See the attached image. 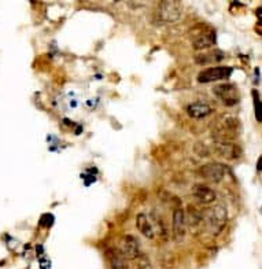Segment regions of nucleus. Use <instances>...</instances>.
Segmentation results:
<instances>
[{"mask_svg":"<svg viewBox=\"0 0 262 269\" xmlns=\"http://www.w3.org/2000/svg\"><path fill=\"white\" fill-rule=\"evenodd\" d=\"M224 58V54H223V51H212L210 54L207 52V54H199V55H196L195 57V61L198 65H207V63L210 62H220L221 59Z\"/></svg>","mask_w":262,"mask_h":269,"instance_id":"2eb2a0df","label":"nucleus"},{"mask_svg":"<svg viewBox=\"0 0 262 269\" xmlns=\"http://www.w3.org/2000/svg\"><path fill=\"white\" fill-rule=\"evenodd\" d=\"M106 260L112 269H126L128 268V261L126 257L122 251L115 247L107 249L106 250Z\"/></svg>","mask_w":262,"mask_h":269,"instance_id":"9b49d317","label":"nucleus"},{"mask_svg":"<svg viewBox=\"0 0 262 269\" xmlns=\"http://www.w3.org/2000/svg\"><path fill=\"white\" fill-rule=\"evenodd\" d=\"M198 175L206 182L220 183L225 177V166L217 162L206 163L198 169Z\"/></svg>","mask_w":262,"mask_h":269,"instance_id":"39448f33","label":"nucleus"},{"mask_svg":"<svg viewBox=\"0 0 262 269\" xmlns=\"http://www.w3.org/2000/svg\"><path fill=\"white\" fill-rule=\"evenodd\" d=\"M240 129V122L233 115L220 117L213 126V138L219 143H232V139L236 136Z\"/></svg>","mask_w":262,"mask_h":269,"instance_id":"f257e3e1","label":"nucleus"},{"mask_svg":"<svg viewBox=\"0 0 262 269\" xmlns=\"http://www.w3.org/2000/svg\"><path fill=\"white\" fill-rule=\"evenodd\" d=\"M192 195L193 198L198 200L199 203H205V205L213 203L216 200V198H217L214 190L209 187V186H205V184H196L192 188Z\"/></svg>","mask_w":262,"mask_h":269,"instance_id":"9d476101","label":"nucleus"},{"mask_svg":"<svg viewBox=\"0 0 262 269\" xmlns=\"http://www.w3.org/2000/svg\"><path fill=\"white\" fill-rule=\"evenodd\" d=\"M233 73V69L229 66H219V68H210V69L203 70L202 73L198 76V81L199 82H213L219 81V80H224L231 77Z\"/></svg>","mask_w":262,"mask_h":269,"instance_id":"423d86ee","label":"nucleus"},{"mask_svg":"<svg viewBox=\"0 0 262 269\" xmlns=\"http://www.w3.org/2000/svg\"><path fill=\"white\" fill-rule=\"evenodd\" d=\"M187 232V216L183 209H175L173 212V236L176 242H183Z\"/></svg>","mask_w":262,"mask_h":269,"instance_id":"0eeeda50","label":"nucleus"},{"mask_svg":"<svg viewBox=\"0 0 262 269\" xmlns=\"http://www.w3.org/2000/svg\"><path fill=\"white\" fill-rule=\"evenodd\" d=\"M187 113L189 117H192L195 119L205 118L207 115H210L212 113V107L206 105V103H202V102H195L187 106Z\"/></svg>","mask_w":262,"mask_h":269,"instance_id":"ddd939ff","label":"nucleus"},{"mask_svg":"<svg viewBox=\"0 0 262 269\" xmlns=\"http://www.w3.org/2000/svg\"><path fill=\"white\" fill-rule=\"evenodd\" d=\"M226 220H228V214H226V209H225L224 205L214 206L212 212L209 213V217H207L209 231L212 232L213 235H219L220 232L224 230Z\"/></svg>","mask_w":262,"mask_h":269,"instance_id":"f03ea898","label":"nucleus"},{"mask_svg":"<svg viewBox=\"0 0 262 269\" xmlns=\"http://www.w3.org/2000/svg\"><path fill=\"white\" fill-rule=\"evenodd\" d=\"M119 250L124 253L126 258H133V260H136L142 254L140 243L133 235H125L122 240H121V249Z\"/></svg>","mask_w":262,"mask_h":269,"instance_id":"1a4fd4ad","label":"nucleus"},{"mask_svg":"<svg viewBox=\"0 0 262 269\" xmlns=\"http://www.w3.org/2000/svg\"><path fill=\"white\" fill-rule=\"evenodd\" d=\"M253 95H254V100H256V117L257 119L260 121V107H261V103H260V96L257 94V91H253Z\"/></svg>","mask_w":262,"mask_h":269,"instance_id":"dca6fc26","label":"nucleus"},{"mask_svg":"<svg viewBox=\"0 0 262 269\" xmlns=\"http://www.w3.org/2000/svg\"><path fill=\"white\" fill-rule=\"evenodd\" d=\"M214 95L226 106H235L239 102V91L233 84H221L213 88Z\"/></svg>","mask_w":262,"mask_h":269,"instance_id":"20e7f679","label":"nucleus"},{"mask_svg":"<svg viewBox=\"0 0 262 269\" xmlns=\"http://www.w3.org/2000/svg\"><path fill=\"white\" fill-rule=\"evenodd\" d=\"M214 146H216L217 154L224 156L225 159H236L242 154L240 147L233 143H219V142H216Z\"/></svg>","mask_w":262,"mask_h":269,"instance_id":"f8f14e48","label":"nucleus"},{"mask_svg":"<svg viewBox=\"0 0 262 269\" xmlns=\"http://www.w3.org/2000/svg\"><path fill=\"white\" fill-rule=\"evenodd\" d=\"M216 43V33L210 29L192 33V45L196 51L206 50Z\"/></svg>","mask_w":262,"mask_h":269,"instance_id":"6e6552de","label":"nucleus"},{"mask_svg":"<svg viewBox=\"0 0 262 269\" xmlns=\"http://www.w3.org/2000/svg\"><path fill=\"white\" fill-rule=\"evenodd\" d=\"M181 11V3L180 1H173V0H165V1H161L158 4V17L163 22H175L177 19L180 18Z\"/></svg>","mask_w":262,"mask_h":269,"instance_id":"7ed1b4c3","label":"nucleus"},{"mask_svg":"<svg viewBox=\"0 0 262 269\" xmlns=\"http://www.w3.org/2000/svg\"><path fill=\"white\" fill-rule=\"evenodd\" d=\"M136 226H138L139 231L142 232L146 238H154V228H152L150 220H149V217L146 214H143V213L138 214V217H136Z\"/></svg>","mask_w":262,"mask_h":269,"instance_id":"4468645a","label":"nucleus"}]
</instances>
